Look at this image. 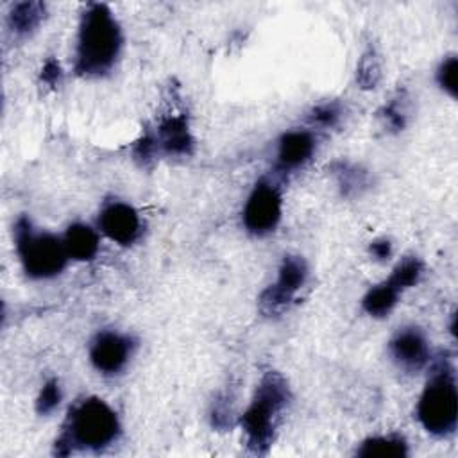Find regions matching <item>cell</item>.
I'll list each match as a JSON object with an SVG mask.
<instances>
[{
    "label": "cell",
    "mask_w": 458,
    "mask_h": 458,
    "mask_svg": "<svg viewBox=\"0 0 458 458\" xmlns=\"http://www.w3.org/2000/svg\"><path fill=\"white\" fill-rule=\"evenodd\" d=\"M283 211V199L279 188L267 181L259 179L243 208V225L254 236L270 234L279 220Z\"/></svg>",
    "instance_id": "6"
},
{
    "label": "cell",
    "mask_w": 458,
    "mask_h": 458,
    "mask_svg": "<svg viewBox=\"0 0 458 458\" xmlns=\"http://www.w3.org/2000/svg\"><path fill=\"white\" fill-rule=\"evenodd\" d=\"M311 122L317 123V125H322V127H331L338 122L340 118V106L336 102H326V104H320L317 106L313 111H311Z\"/></svg>",
    "instance_id": "22"
},
{
    "label": "cell",
    "mask_w": 458,
    "mask_h": 458,
    "mask_svg": "<svg viewBox=\"0 0 458 458\" xmlns=\"http://www.w3.org/2000/svg\"><path fill=\"white\" fill-rule=\"evenodd\" d=\"M132 345L134 344L127 335L116 331H102L91 342L89 360L98 372L111 376L127 365Z\"/></svg>",
    "instance_id": "8"
},
{
    "label": "cell",
    "mask_w": 458,
    "mask_h": 458,
    "mask_svg": "<svg viewBox=\"0 0 458 458\" xmlns=\"http://www.w3.org/2000/svg\"><path fill=\"white\" fill-rule=\"evenodd\" d=\"M379 63L374 50H367L358 64V82L361 88H374L379 81Z\"/></svg>",
    "instance_id": "21"
},
{
    "label": "cell",
    "mask_w": 458,
    "mask_h": 458,
    "mask_svg": "<svg viewBox=\"0 0 458 458\" xmlns=\"http://www.w3.org/2000/svg\"><path fill=\"white\" fill-rule=\"evenodd\" d=\"M456 75H458V59H456V55H449L440 63V66L437 70V82L453 98L456 97V91H458Z\"/></svg>",
    "instance_id": "19"
},
{
    "label": "cell",
    "mask_w": 458,
    "mask_h": 458,
    "mask_svg": "<svg viewBox=\"0 0 458 458\" xmlns=\"http://www.w3.org/2000/svg\"><path fill=\"white\" fill-rule=\"evenodd\" d=\"M333 174L344 195H356L367 186V172L352 163H336L333 166Z\"/></svg>",
    "instance_id": "17"
},
{
    "label": "cell",
    "mask_w": 458,
    "mask_h": 458,
    "mask_svg": "<svg viewBox=\"0 0 458 458\" xmlns=\"http://www.w3.org/2000/svg\"><path fill=\"white\" fill-rule=\"evenodd\" d=\"M122 48V30L104 4H89L79 23L75 72L84 77H100L107 73Z\"/></svg>",
    "instance_id": "1"
},
{
    "label": "cell",
    "mask_w": 458,
    "mask_h": 458,
    "mask_svg": "<svg viewBox=\"0 0 458 458\" xmlns=\"http://www.w3.org/2000/svg\"><path fill=\"white\" fill-rule=\"evenodd\" d=\"M370 254L376 259H386L392 254V243L388 240H374L370 243Z\"/></svg>",
    "instance_id": "25"
},
{
    "label": "cell",
    "mask_w": 458,
    "mask_h": 458,
    "mask_svg": "<svg viewBox=\"0 0 458 458\" xmlns=\"http://www.w3.org/2000/svg\"><path fill=\"white\" fill-rule=\"evenodd\" d=\"M61 77H63V70H61V64L55 61V59H48L45 64H43V70H41V79L50 84V86H55L61 82Z\"/></svg>",
    "instance_id": "24"
},
{
    "label": "cell",
    "mask_w": 458,
    "mask_h": 458,
    "mask_svg": "<svg viewBox=\"0 0 458 458\" xmlns=\"http://www.w3.org/2000/svg\"><path fill=\"white\" fill-rule=\"evenodd\" d=\"M61 386H59V381L57 379H50L43 385L38 399H36V411L39 415H48L52 413L59 403H61Z\"/></svg>",
    "instance_id": "20"
},
{
    "label": "cell",
    "mask_w": 458,
    "mask_h": 458,
    "mask_svg": "<svg viewBox=\"0 0 458 458\" xmlns=\"http://www.w3.org/2000/svg\"><path fill=\"white\" fill-rule=\"evenodd\" d=\"M45 18V5L41 2H20L9 13V27L18 36L34 32Z\"/></svg>",
    "instance_id": "16"
},
{
    "label": "cell",
    "mask_w": 458,
    "mask_h": 458,
    "mask_svg": "<svg viewBox=\"0 0 458 458\" xmlns=\"http://www.w3.org/2000/svg\"><path fill=\"white\" fill-rule=\"evenodd\" d=\"M100 231L120 245H131L141 233V222L136 209L125 202H107L98 215Z\"/></svg>",
    "instance_id": "9"
},
{
    "label": "cell",
    "mask_w": 458,
    "mask_h": 458,
    "mask_svg": "<svg viewBox=\"0 0 458 458\" xmlns=\"http://www.w3.org/2000/svg\"><path fill=\"white\" fill-rule=\"evenodd\" d=\"M288 403L290 388L286 379L276 370L265 372L240 420L247 449L252 454L268 453Z\"/></svg>",
    "instance_id": "2"
},
{
    "label": "cell",
    "mask_w": 458,
    "mask_h": 458,
    "mask_svg": "<svg viewBox=\"0 0 458 458\" xmlns=\"http://www.w3.org/2000/svg\"><path fill=\"white\" fill-rule=\"evenodd\" d=\"M383 118H385V123L394 131H403L404 125H406V113H404V109L401 107V104L397 100L385 106Z\"/></svg>",
    "instance_id": "23"
},
{
    "label": "cell",
    "mask_w": 458,
    "mask_h": 458,
    "mask_svg": "<svg viewBox=\"0 0 458 458\" xmlns=\"http://www.w3.org/2000/svg\"><path fill=\"white\" fill-rule=\"evenodd\" d=\"M424 272V267H422V261L415 256H410V258H404L401 263H397V267L392 270L390 274V281L401 290L404 292L406 288L413 286L419 283L420 276Z\"/></svg>",
    "instance_id": "18"
},
{
    "label": "cell",
    "mask_w": 458,
    "mask_h": 458,
    "mask_svg": "<svg viewBox=\"0 0 458 458\" xmlns=\"http://www.w3.org/2000/svg\"><path fill=\"white\" fill-rule=\"evenodd\" d=\"M14 242L21 267L32 279L55 277L66 267L68 252L63 238L47 231H38L27 216L16 220Z\"/></svg>",
    "instance_id": "5"
},
{
    "label": "cell",
    "mask_w": 458,
    "mask_h": 458,
    "mask_svg": "<svg viewBox=\"0 0 458 458\" xmlns=\"http://www.w3.org/2000/svg\"><path fill=\"white\" fill-rule=\"evenodd\" d=\"M399 295H401V290L390 279H385L383 283L372 286L365 293L361 304L365 313H369L370 317H385L394 310Z\"/></svg>",
    "instance_id": "14"
},
{
    "label": "cell",
    "mask_w": 458,
    "mask_h": 458,
    "mask_svg": "<svg viewBox=\"0 0 458 458\" xmlns=\"http://www.w3.org/2000/svg\"><path fill=\"white\" fill-rule=\"evenodd\" d=\"M315 152V138L310 131H288L277 143V168L292 172L302 166Z\"/></svg>",
    "instance_id": "12"
},
{
    "label": "cell",
    "mask_w": 458,
    "mask_h": 458,
    "mask_svg": "<svg viewBox=\"0 0 458 458\" xmlns=\"http://www.w3.org/2000/svg\"><path fill=\"white\" fill-rule=\"evenodd\" d=\"M308 276V265L301 256H284L277 272V279L259 297V308L265 315L283 313L295 293L301 290Z\"/></svg>",
    "instance_id": "7"
},
{
    "label": "cell",
    "mask_w": 458,
    "mask_h": 458,
    "mask_svg": "<svg viewBox=\"0 0 458 458\" xmlns=\"http://www.w3.org/2000/svg\"><path fill=\"white\" fill-rule=\"evenodd\" d=\"M68 258L77 261L93 259L98 252V234L86 224H72L63 236Z\"/></svg>",
    "instance_id": "13"
},
{
    "label": "cell",
    "mask_w": 458,
    "mask_h": 458,
    "mask_svg": "<svg viewBox=\"0 0 458 458\" xmlns=\"http://www.w3.org/2000/svg\"><path fill=\"white\" fill-rule=\"evenodd\" d=\"M390 354L401 369L408 372L420 370L429 361L426 335L415 326L401 327L390 340Z\"/></svg>",
    "instance_id": "10"
},
{
    "label": "cell",
    "mask_w": 458,
    "mask_h": 458,
    "mask_svg": "<svg viewBox=\"0 0 458 458\" xmlns=\"http://www.w3.org/2000/svg\"><path fill=\"white\" fill-rule=\"evenodd\" d=\"M120 435V420L114 410L98 397L79 401L68 413L61 437L55 442L57 454L77 449L100 451Z\"/></svg>",
    "instance_id": "3"
},
{
    "label": "cell",
    "mask_w": 458,
    "mask_h": 458,
    "mask_svg": "<svg viewBox=\"0 0 458 458\" xmlns=\"http://www.w3.org/2000/svg\"><path fill=\"white\" fill-rule=\"evenodd\" d=\"M417 417L422 428L435 437H447L456 429V379L447 360H438L433 367L417 404Z\"/></svg>",
    "instance_id": "4"
},
{
    "label": "cell",
    "mask_w": 458,
    "mask_h": 458,
    "mask_svg": "<svg viewBox=\"0 0 458 458\" xmlns=\"http://www.w3.org/2000/svg\"><path fill=\"white\" fill-rule=\"evenodd\" d=\"M156 152L166 156H190L193 150V138L184 114H170L163 118L156 131H148Z\"/></svg>",
    "instance_id": "11"
},
{
    "label": "cell",
    "mask_w": 458,
    "mask_h": 458,
    "mask_svg": "<svg viewBox=\"0 0 458 458\" xmlns=\"http://www.w3.org/2000/svg\"><path fill=\"white\" fill-rule=\"evenodd\" d=\"M358 456L363 458H390V456H406L408 444L401 435H379L370 437L361 442L356 449Z\"/></svg>",
    "instance_id": "15"
}]
</instances>
